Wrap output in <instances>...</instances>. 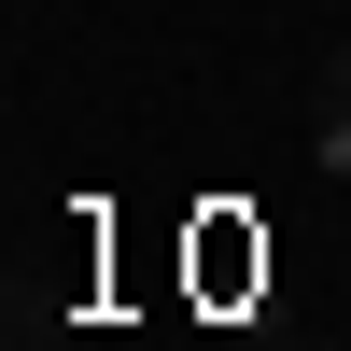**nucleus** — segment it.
Here are the masks:
<instances>
[{"mask_svg": "<svg viewBox=\"0 0 351 351\" xmlns=\"http://www.w3.org/2000/svg\"><path fill=\"white\" fill-rule=\"evenodd\" d=\"M309 155L351 169V56H324V84H309Z\"/></svg>", "mask_w": 351, "mask_h": 351, "instance_id": "obj_1", "label": "nucleus"}]
</instances>
